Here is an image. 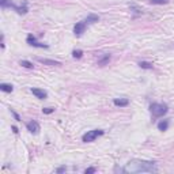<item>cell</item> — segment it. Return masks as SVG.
Segmentation results:
<instances>
[{
    "mask_svg": "<svg viewBox=\"0 0 174 174\" xmlns=\"http://www.w3.org/2000/svg\"><path fill=\"white\" fill-rule=\"evenodd\" d=\"M155 162L150 161H131L124 171H131V173H155L156 171Z\"/></svg>",
    "mask_w": 174,
    "mask_h": 174,
    "instance_id": "cell-1",
    "label": "cell"
},
{
    "mask_svg": "<svg viewBox=\"0 0 174 174\" xmlns=\"http://www.w3.org/2000/svg\"><path fill=\"white\" fill-rule=\"evenodd\" d=\"M169 110V107L166 103H158V102H154L150 105V112L154 117H161V116H165L166 113Z\"/></svg>",
    "mask_w": 174,
    "mask_h": 174,
    "instance_id": "cell-2",
    "label": "cell"
},
{
    "mask_svg": "<svg viewBox=\"0 0 174 174\" xmlns=\"http://www.w3.org/2000/svg\"><path fill=\"white\" fill-rule=\"evenodd\" d=\"M103 133H105V131H102V129L87 131V132L82 136V140H83L85 143H91V142H94V140L98 138V136H102Z\"/></svg>",
    "mask_w": 174,
    "mask_h": 174,
    "instance_id": "cell-3",
    "label": "cell"
},
{
    "mask_svg": "<svg viewBox=\"0 0 174 174\" xmlns=\"http://www.w3.org/2000/svg\"><path fill=\"white\" fill-rule=\"evenodd\" d=\"M26 42L29 45H31V46H34V48H45V49H48L49 46L46 44H42V42H38V41L36 40V37L33 36V34H29L26 38Z\"/></svg>",
    "mask_w": 174,
    "mask_h": 174,
    "instance_id": "cell-4",
    "label": "cell"
},
{
    "mask_svg": "<svg viewBox=\"0 0 174 174\" xmlns=\"http://www.w3.org/2000/svg\"><path fill=\"white\" fill-rule=\"evenodd\" d=\"M26 128H27V131H29L30 133H33V135H38V133H40V131H41L40 124H38L37 121H34V120L29 121V122L26 124Z\"/></svg>",
    "mask_w": 174,
    "mask_h": 174,
    "instance_id": "cell-5",
    "label": "cell"
},
{
    "mask_svg": "<svg viewBox=\"0 0 174 174\" xmlns=\"http://www.w3.org/2000/svg\"><path fill=\"white\" fill-rule=\"evenodd\" d=\"M85 31H86V23L85 22H78L75 26H74V33H75V36H82Z\"/></svg>",
    "mask_w": 174,
    "mask_h": 174,
    "instance_id": "cell-6",
    "label": "cell"
},
{
    "mask_svg": "<svg viewBox=\"0 0 174 174\" xmlns=\"http://www.w3.org/2000/svg\"><path fill=\"white\" fill-rule=\"evenodd\" d=\"M11 8H14L18 14H21V15H25V14H26L27 11H29L26 1L23 3V6H17V4H14V3H12V7H11Z\"/></svg>",
    "mask_w": 174,
    "mask_h": 174,
    "instance_id": "cell-7",
    "label": "cell"
},
{
    "mask_svg": "<svg viewBox=\"0 0 174 174\" xmlns=\"http://www.w3.org/2000/svg\"><path fill=\"white\" fill-rule=\"evenodd\" d=\"M31 93L36 95L38 99H45L48 97V93L45 90H41V89H31Z\"/></svg>",
    "mask_w": 174,
    "mask_h": 174,
    "instance_id": "cell-8",
    "label": "cell"
},
{
    "mask_svg": "<svg viewBox=\"0 0 174 174\" xmlns=\"http://www.w3.org/2000/svg\"><path fill=\"white\" fill-rule=\"evenodd\" d=\"M37 60H38L41 64H44V65H61V63H60V61H56V60H50V58L38 57Z\"/></svg>",
    "mask_w": 174,
    "mask_h": 174,
    "instance_id": "cell-9",
    "label": "cell"
},
{
    "mask_svg": "<svg viewBox=\"0 0 174 174\" xmlns=\"http://www.w3.org/2000/svg\"><path fill=\"white\" fill-rule=\"evenodd\" d=\"M83 22L86 23V25H91V23H97L99 22V17L98 15H95V14H89L87 17H86V19L83 21Z\"/></svg>",
    "mask_w": 174,
    "mask_h": 174,
    "instance_id": "cell-10",
    "label": "cell"
},
{
    "mask_svg": "<svg viewBox=\"0 0 174 174\" xmlns=\"http://www.w3.org/2000/svg\"><path fill=\"white\" fill-rule=\"evenodd\" d=\"M113 103H114L116 106L124 107V106H128V105H129V101L127 98H114L113 99Z\"/></svg>",
    "mask_w": 174,
    "mask_h": 174,
    "instance_id": "cell-11",
    "label": "cell"
},
{
    "mask_svg": "<svg viewBox=\"0 0 174 174\" xmlns=\"http://www.w3.org/2000/svg\"><path fill=\"white\" fill-rule=\"evenodd\" d=\"M109 61H110V54H105L103 57H101L98 60L97 65H98V67H105V65H107V64H109Z\"/></svg>",
    "mask_w": 174,
    "mask_h": 174,
    "instance_id": "cell-12",
    "label": "cell"
},
{
    "mask_svg": "<svg viewBox=\"0 0 174 174\" xmlns=\"http://www.w3.org/2000/svg\"><path fill=\"white\" fill-rule=\"evenodd\" d=\"M169 120H162L158 122V129L162 131V132H165V131H167V128H169Z\"/></svg>",
    "mask_w": 174,
    "mask_h": 174,
    "instance_id": "cell-13",
    "label": "cell"
},
{
    "mask_svg": "<svg viewBox=\"0 0 174 174\" xmlns=\"http://www.w3.org/2000/svg\"><path fill=\"white\" fill-rule=\"evenodd\" d=\"M0 90L4 91V93H12L14 87H12V85H8V83H1V85H0Z\"/></svg>",
    "mask_w": 174,
    "mask_h": 174,
    "instance_id": "cell-14",
    "label": "cell"
},
{
    "mask_svg": "<svg viewBox=\"0 0 174 174\" xmlns=\"http://www.w3.org/2000/svg\"><path fill=\"white\" fill-rule=\"evenodd\" d=\"M139 67L143 68V69H152L154 65H152V63H148V61H140L139 63Z\"/></svg>",
    "mask_w": 174,
    "mask_h": 174,
    "instance_id": "cell-15",
    "label": "cell"
},
{
    "mask_svg": "<svg viewBox=\"0 0 174 174\" xmlns=\"http://www.w3.org/2000/svg\"><path fill=\"white\" fill-rule=\"evenodd\" d=\"M0 6H1V8H11L12 7V1L11 0H0Z\"/></svg>",
    "mask_w": 174,
    "mask_h": 174,
    "instance_id": "cell-16",
    "label": "cell"
},
{
    "mask_svg": "<svg viewBox=\"0 0 174 174\" xmlns=\"http://www.w3.org/2000/svg\"><path fill=\"white\" fill-rule=\"evenodd\" d=\"M19 64H21L22 67H25V68H29V69H31V68H34V65H33V63L27 61V60H21V61H19Z\"/></svg>",
    "mask_w": 174,
    "mask_h": 174,
    "instance_id": "cell-17",
    "label": "cell"
},
{
    "mask_svg": "<svg viewBox=\"0 0 174 174\" xmlns=\"http://www.w3.org/2000/svg\"><path fill=\"white\" fill-rule=\"evenodd\" d=\"M72 56L75 58H80L82 56H83V50H80V49H75L74 52H72Z\"/></svg>",
    "mask_w": 174,
    "mask_h": 174,
    "instance_id": "cell-18",
    "label": "cell"
},
{
    "mask_svg": "<svg viewBox=\"0 0 174 174\" xmlns=\"http://www.w3.org/2000/svg\"><path fill=\"white\" fill-rule=\"evenodd\" d=\"M151 4H167L169 0H150Z\"/></svg>",
    "mask_w": 174,
    "mask_h": 174,
    "instance_id": "cell-19",
    "label": "cell"
},
{
    "mask_svg": "<svg viewBox=\"0 0 174 174\" xmlns=\"http://www.w3.org/2000/svg\"><path fill=\"white\" fill-rule=\"evenodd\" d=\"M53 112H54V107H44L42 109L44 114H50V113H53Z\"/></svg>",
    "mask_w": 174,
    "mask_h": 174,
    "instance_id": "cell-20",
    "label": "cell"
},
{
    "mask_svg": "<svg viewBox=\"0 0 174 174\" xmlns=\"http://www.w3.org/2000/svg\"><path fill=\"white\" fill-rule=\"evenodd\" d=\"M85 173H86V174H93V173H95V167H89V169H86Z\"/></svg>",
    "mask_w": 174,
    "mask_h": 174,
    "instance_id": "cell-21",
    "label": "cell"
},
{
    "mask_svg": "<svg viewBox=\"0 0 174 174\" xmlns=\"http://www.w3.org/2000/svg\"><path fill=\"white\" fill-rule=\"evenodd\" d=\"M65 170H67V167H65V166H61V167H58V169L56 170V171H57V173L60 174V173H64Z\"/></svg>",
    "mask_w": 174,
    "mask_h": 174,
    "instance_id": "cell-22",
    "label": "cell"
},
{
    "mask_svg": "<svg viewBox=\"0 0 174 174\" xmlns=\"http://www.w3.org/2000/svg\"><path fill=\"white\" fill-rule=\"evenodd\" d=\"M11 113H12V114H14V117H15V120H17V121H21V117H19V114H18V113H15V112H14V110H11Z\"/></svg>",
    "mask_w": 174,
    "mask_h": 174,
    "instance_id": "cell-23",
    "label": "cell"
},
{
    "mask_svg": "<svg viewBox=\"0 0 174 174\" xmlns=\"http://www.w3.org/2000/svg\"><path fill=\"white\" fill-rule=\"evenodd\" d=\"M12 132H14V133H18V132H19L18 128H17V127H12Z\"/></svg>",
    "mask_w": 174,
    "mask_h": 174,
    "instance_id": "cell-24",
    "label": "cell"
}]
</instances>
